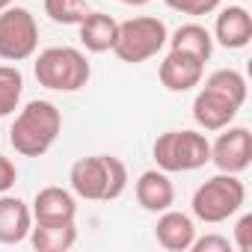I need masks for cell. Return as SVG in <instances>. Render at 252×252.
Returning a JSON list of instances; mask_svg holds the SVG:
<instances>
[{
  "label": "cell",
  "mask_w": 252,
  "mask_h": 252,
  "mask_svg": "<svg viewBox=\"0 0 252 252\" xmlns=\"http://www.w3.org/2000/svg\"><path fill=\"white\" fill-rule=\"evenodd\" d=\"M71 193L86 202H113L128 187V166L113 155H92L71 163Z\"/></svg>",
  "instance_id": "1"
},
{
  "label": "cell",
  "mask_w": 252,
  "mask_h": 252,
  "mask_svg": "<svg viewBox=\"0 0 252 252\" xmlns=\"http://www.w3.org/2000/svg\"><path fill=\"white\" fill-rule=\"evenodd\" d=\"M60 131H63V113L57 110V104L36 98L15 116L9 143L24 158H42L45 152H51Z\"/></svg>",
  "instance_id": "2"
},
{
  "label": "cell",
  "mask_w": 252,
  "mask_h": 252,
  "mask_svg": "<svg viewBox=\"0 0 252 252\" xmlns=\"http://www.w3.org/2000/svg\"><path fill=\"white\" fill-rule=\"evenodd\" d=\"M36 80L51 92H77L89 83L92 65L77 48H45L36 57Z\"/></svg>",
  "instance_id": "3"
},
{
  "label": "cell",
  "mask_w": 252,
  "mask_h": 252,
  "mask_svg": "<svg viewBox=\"0 0 252 252\" xmlns=\"http://www.w3.org/2000/svg\"><path fill=\"white\" fill-rule=\"evenodd\" d=\"M243 202H246L243 181L231 172H220L196 187L190 208H193V217L199 222L217 225V222H225L228 217H234L243 208Z\"/></svg>",
  "instance_id": "4"
},
{
  "label": "cell",
  "mask_w": 252,
  "mask_h": 252,
  "mask_svg": "<svg viewBox=\"0 0 252 252\" xmlns=\"http://www.w3.org/2000/svg\"><path fill=\"white\" fill-rule=\"evenodd\" d=\"M152 155L163 172H193L211 163V143L199 131H166L155 140Z\"/></svg>",
  "instance_id": "5"
},
{
  "label": "cell",
  "mask_w": 252,
  "mask_h": 252,
  "mask_svg": "<svg viewBox=\"0 0 252 252\" xmlns=\"http://www.w3.org/2000/svg\"><path fill=\"white\" fill-rule=\"evenodd\" d=\"M169 39V30L160 18L152 15H140L131 21H122L119 24V36L113 45V54L122 63H146L152 57H158L163 51Z\"/></svg>",
  "instance_id": "6"
},
{
  "label": "cell",
  "mask_w": 252,
  "mask_h": 252,
  "mask_svg": "<svg viewBox=\"0 0 252 252\" xmlns=\"http://www.w3.org/2000/svg\"><path fill=\"white\" fill-rule=\"evenodd\" d=\"M39 48V24L30 9L6 6L0 12V60L24 63Z\"/></svg>",
  "instance_id": "7"
},
{
  "label": "cell",
  "mask_w": 252,
  "mask_h": 252,
  "mask_svg": "<svg viewBox=\"0 0 252 252\" xmlns=\"http://www.w3.org/2000/svg\"><path fill=\"white\" fill-rule=\"evenodd\" d=\"M211 163L220 172L240 175L252 163V134L249 128H222L217 143H211Z\"/></svg>",
  "instance_id": "8"
},
{
  "label": "cell",
  "mask_w": 252,
  "mask_h": 252,
  "mask_svg": "<svg viewBox=\"0 0 252 252\" xmlns=\"http://www.w3.org/2000/svg\"><path fill=\"white\" fill-rule=\"evenodd\" d=\"M158 77L160 83L169 89V92H190L202 83L205 77V63L187 51H172L163 57L160 68H158Z\"/></svg>",
  "instance_id": "9"
},
{
  "label": "cell",
  "mask_w": 252,
  "mask_h": 252,
  "mask_svg": "<svg viewBox=\"0 0 252 252\" xmlns=\"http://www.w3.org/2000/svg\"><path fill=\"white\" fill-rule=\"evenodd\" d=\"M33 222L39 225H63V222H74L77 217V202L74 193L65 187H42L33 199Z\"/></svg>",
  "instance_id": "10"
},
{
  "label": "cell",
  "mask_w": 252,
  "mask_h": 252,
  "mask_svg": "<svg viewBox=\"0 0 252 252\" xmlns=\"http://www.w3.org/2000/svg\"><path fill=\"white\" fill-rule=\"evenodd\" d=\"M237 110L240 107L231 98H225V95H220V92H214L208 86H202L199 95L193 98V119H196V125L202 131H222V128H228V125L234 122V116H237Z\"/></svg>",
  "instance_id": "11"
},
{
  "label": "cell",
  "mask_w": 252,
  "mask_h": 252,
  "mask_svg": "<svg viewBox=\"0 0 252 252\" xmlns=\"http://www.w3.org/2000/svg\"><path fill=\"white\" fill-rule=\"evenodd\" d=\"M155 237H158V243H160L163 249H169V252H187L190 243H193V237H196V222H193L190 214L166 208V211H160V217H158Z\"/></svg>",
  "instance_id": "12"
},
{
  "label": "cell",
  "mask_w": 252,
  "mask_h": 252,
  "mask_svg": "<svg viewBox=\"0 0 252 252\" xmlns=\"http://www.w3.org/2000/svg\"><path fill=\"white\" fill-rule=\"evenodd\" d=\"M134 193H137L140 208L149 214H160V211L172 208V202H175V187L169 181V172H163V169L143 172L134 184Z\"/></svg>",
  "instance_id": "13"
},
{
  "label": "cell",
  "mask_w": 252,
  "mask_h": 252,
  "mask_svg": "<svg viewBox=\"0 0 252 252\" xmlns=\"http://www.w3.org/2000/svg\"><path fill=\"white\" fill-rule=\"evenodd\" d=\"M33 211L24 199L0 193V243H21L30 237Z\"/></svg>",
  "instance_id": "14"
},
{
  "label": "cell",
  "mask_w": 252,
  "mask_h": 252,
  "mask_svg": "<svg viewBox=\"0 0 252 252\" xmlns=\"http://www.w3.org/2000/svg\"><path fill=\"white\" fill-rule=\"evenodd\" d=\"M252 39V18L246 12V6H225L217 15L214 24V42H220L228 51H240L246 48Z\"/></svg>",
  "instance_id": "15"
},
{
  "label": "cell",
  "mask_w": 252,
  "mask_h": 252,
  "mask_svg": "<svg viewBox=\"0 0 252 252\" xmlns=\"http://www.w3.org/2000/svg\"><path fill=\"white\" fill-rule=\"evenodd\" d=\"M80 45L89 51V54H107L113 51L116 45V36H119V21L107 12H89L80 24Z\"/></svg>",
  "instance_id": "16"
},
{
  "label": "cell",
  "mask_w": 252,
  "mask_h": 252,
  "mask_svg": "<svg viewBox=\"0 0 252 252\" xmlns=\"http://www.w3.org/2000/svg\"><path fill=\"white\" fill-rule=\"evenodd\" d=\"M166 45H169L172 51H187V54L199 57L202 63H208L211 54H214V36H211L202 24H181V27L166 39Z\"/></svg>",
  "instance_id": "17"
},
{
  "label": "cell",
  "mask_w": 252,
  "mask_h": 252,
  "mask_svg": "<svg viewBox=\"0 0 252 252\" xmlns=\"http://www.w3.org/2000/svg\"><path fill=\"white\" fill-rule=\"evenodd\" d=\"M77 240V225L74 222H63V225H39L33 222L30 228V243L39 252H65L71 249Z\"/></svg>",
  "instance_id": "18"
},
{
  "label": "cell",
  "mask_w": 252,
  "mask_h": 252,
  "mask_svg": "<svg viewBox=\"0 0 252 252\" xmlns=\"http://www.w3.org/2000/svg\"><path fill=\"white\" fill-rule=\"evenodd\" d=\"M21 95H24V74L18 71V65H0V119L18 110Z\"/></svg>",
  "instance_id": "19"
},
{
  "label": "cell",
  "mask_w": 252,
  "mask_h": 252,
  "mask_svg": "<svg viewBox=\"0 0 252 252\" xmlns=\"http://www.w3.org/2000/svg\"><path fill=\"white\" fill-rule=\"evenodd\" d=\"M205 86L220 92V95H225V98H231L237 107L246 104V77L240 71H234V68H220V71L208 74Z\"/></svg>",
  "instance_id": "20"
},
{
  "label": "cell",
  "mask_w": 252,
  "mask_h": 252,
  "mask_svg": "<svg viewBox=\"0 0 252 252\" xmlns=\"http://www.w3.org/2000/svg\"><path fill=\"white\" fill-rule=\"evenodd\" d=\"M89 12L86 0H45V15L57 24H80Z\"/></svg>",
  "instance_id": "21"
},
{
  "label": "cell",
  "mask_w": 252,
  "mask_h": 252,
  "mask_svg": "<svg viewBox=\"0 0 252 252\" xmlns=\"http://www.w3.org/2000/svg\"><path fill=\"white\" fill-rule=\"evenodd\" d=\"M163 3H166L169 9L181 12V15H196V18H199V15L217 12L222 0H163Z\"/></svg>",
  "instance_id": "22"
},
{
  "label": "cell",
  "mask_w": 252,
  "mask_h": 252,
  "mask_svg": "<svg viewBox=\"0 0 252 252\" xmlns=\"http://www.w3.org/2000/svg\"><path fill=\"white\" fill-rule=\"evenodd\" d=\"M193 252H231V240L222 237V234H205V237H193L190 243Z\"/></svg>",
  "instance_id": "23"
},
{
  "label": "cell",
  "mask_w": 252,
  "mask_h": 252,
  "mask_svg": "<svg viewBox=\"0 0 252 252\" xmlns=\"http://www.w3.org/2000/svg\"><path fill=\"white\" fill-rule=\"evenodd\" d=\"M231 246H234L237 252H249V249H252V214H243V217L237 220Z\"/></svg>",
  "instance_id": "24"
},
{
  "label": "cell",
  "mask_w": 252,
  "mask_h": 252,
  "mask_svg": "<svg viewBox=\"0 0 252 252\" xmlns=\"http://www.w3.org/2000/svg\"><path fill=\"white\" fill-rule=\"evenodd\" d=\"M15 181H18V169H15V163H12L9 158L0 155V193H9V190L15 187Z\"/></svg>",
  "instance_id": "25"
},
{
  "label": "cell",
  "mask_w": 252,
  "mask_h": 252,
  "mask_svg": "<svg viewBox=\"0 0 252 252\" xmlns=\"http://www.w3.org/2000/svg\"><path fill=\"white\" fill-rule=\"evenodd\" d=\"M119 3H125V6H146L149 0H119Z\"/></svg>",
  "instance_id": "26"
},
{
  "label": "cell",
  "mask_w": 252,
  "mask_h": 252,
  "mask_svg": "<svg viewBox=\"0 0 252 252\" xmlns=\"http://www.w3.org/2000/svg\"><path fill=\"white\" fill-rule=\"evenodd\" d=\"M6 6H12V0H0V12H3Z\"/></svg>",
  "instance_id": "27"
}]
</instances>
